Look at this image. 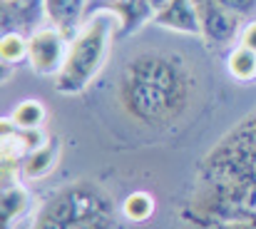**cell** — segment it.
<instances>
[{"label": "cell", "mask_w": 256, "mask_h": 229, "mask_svg": "<svg viewBox=\"0 0 256 229\" xmlns=\"http://www.w3.org/2000/svg\"><path fill=\"white\" fill-rule=\"evenodd\" d=\"M120 102L144 125L174 120L189 102V75L172 55L140 53L120 77Z\"/></svg>", "instance_id": "obj_1"}, {"label": "cell", "mask_w": 256, "mask_h": 229, "mask_svg": "<svg viewBox=\"0 0 256 229\" xmlns=\"http://www.w3.org/2000/svg\"><path fill=\"white\" fill-rule=\"evenodd\" d=\"M120 33V15L107 10V8H97L90 15H85L80 30L75 33L70 50H68V60L62 73L55 77V90L62 95H78L82 92L87 85L92 82V77L100 73L110 43L117 40Z\"/></svg>", "instance_id": "obj_2"}, {"label": "cell", "mask_w": 256, "mask_h": 229, "mask_svg": "<svg viewBox=\"0 0 256 229\" xmlns=\"http://www.w3.org/2000/svg\"><path fill=\"white\" fill-rule=\"evenodd\" d=\"M214 194H229L256 184V117L229 135L219 150L209 154Z\"/></svg>", "instance_id": "obj_3"}, {"label": "cell", "mask_w": 256, "mask_h": 229, "mask_svg": "<svg viewBox=\"0 0 256 229\" xmlns=\"http://www.w3.org/2000/svg\"><path fill=\"white\" fill-rule=\"evenodd\" d=\"M100 214H112V207L107 197L87 184L70 187L60 192L35 219L32 229H68L70 224L87 219V217H100Z\"/></svg>", "instance_id": "obj_4"}, {"label": "cell", "mask_w": 256, "mask_h": 229, "mask_svg": "<svg viewBox=\"0 0 256 229\" xmlns=\"http://www.w3.org/2000/svg\"><path fill=\"white\" fill-rule=\"evenodd\" d=\"M68 40L65 30L60 28H42L30 35V53L28 60L38 75H60L68 60Z\"/></svg>", "instance_id": "obj_5"}, {"label": "cell", "mask_w": 256, "mask_h": 229, "mask_svg": "<svg viewBox=\"0 0 256 229\" xmlns=\"http://www.w3.org/2000/svg\"><path fill=\"white\" fill-rule=\"evenodd\" d=\"M194 8L202 23V35L209 43L226 45L236 40V35H242V18H236L216 0H194Z\"/></svg>", "instance_id": "obj_6"}, {"label": "cell", "mask_w": 256, "mask_h": 229, "mask_svg": "<svg viewBox=\"0 0 256 229\" xmlns=\"http://www.w3.org/2000/svg\"><path fill=\"white\" fill-rule=\"evenodd\" d=\"M100 3H104L107 10H112V13L120 15L117 40L130 38L132 33H137L144 23L154 20V15H157L150 0H100Z\"/></svg>", "instance_id": "obj_7"}, {"label": "cell", "mask_w": 256, "mask_h": 229, "mask_svg": "<svg viewBox=\"0 0 256 229\" xmlns=\"http://www.w3.org/2000/svg\"><path fill=\"white\" fill-rule=\"evenodd\" d=\"M154 23L162 28L186 33V35H202V23H199L194 0H172L162 13L154 15Z\"/></svg>", "instance_id": "obj_8"}, {"label": "cell", "mask_w": 256, "mask_h": 229, "mask_svg": "<svg viewBox=\"0 0 256 229\" xmlns=\"http://www.w3.org/2000/svg\"><path fill=\"white\" fill-rule=\"evenodd\" d=\"M58 159H60V142H58V137H50L48 145H42L40 150H32V152H28L22 157L20 177L28 179V182L42 179V177H48L55 169Z\"/></svg>", "instance_id": "obj_9"}, {"label": "cell", "mask_w": 256, "mask_h": 229, "mask_svg": "<svg viewBox=\"0 0 256 229\" xmlns=\"http://www.w3.org/2000/svg\"><path fill=\"white\" fill-rule=\"evenodd\" d=\"M87 5L90 0H45V15L55 23V28L68 30L85 18Z\"/></svg>", "instance_id": "obj_10"}, {"label": "cell", "mask_w": 256, "mask_h": 229, "mask_svg": "<svg viewBox=\"0 0 256 229\" xmlns=\"http://www.w3.org/2000/svg\"><path fill=\"white\" fill-rule=\"evenodd\" d=\"M30 204V194L25 187L20 184H10V187H2V194H0V214H2V227H8L10 222H15Z\"/></svg>", "instance_id": "obj_11"}, {"label": "cell", "mask_w": 256, "mask_h": 229, "mask_svg": "<svg viewBox=\"0 0 256 229\" xmlns=\"http://www.w3.org/2000/svg\"><path fill=\"white\" fill-rule=\"evenodd\" d=\"M45 115H48V110L40 100H22L12 107L10 122L18 130H40L45 122Z\"/></svg>", "instance_id": "obj_12"}, {"label": "cell", "mask_w": 256, "mask_h": 229, "mask_svg": "<svg viewBox=\"0 0 256 229\" xmlns=\"http://www.w3.org/2000/svg\"><path fill=\"white\" fill-rule=\"evenodd\" d=\"M226 70H229V75L234 77V80H239V82H254L256 80V53L249 50V48H244V45L234 48L229 53V58H226Z\"/></svg>", "instance_id": "obj_13"}, {"label": "cell", "mask_w": 256, "mask_h": 229, "mask_svg": "<svg viewBox=\"0 0 256 229\" xmlns=\"http://www.w3.org/2000/svg\"><path fill=\"white\" fill-rule=\"evenodd\" d=\"M30 53V38L20 35L18 30H5L0 40V58L8 65H18L20 60H28Z\"/></svg>", "instance_id": "obj_14"}, {"label": "cell", "mask_w": 256, "mask_h": 229, "mask_svg": "<svg viewBox=\"0 0 256 229\" xmlns=\"http://www.w3.org/2000/svg\"><path fill=\"white\" fill-rule=\"evenodd\" d=\"M152 212H154V199L147 192H132L122 202V214L130 222H144L152 217Z\"/></svg>", "instance_id": "obj_15"}, {"label": "cell", "mask_w": 256, "mask_h": 229, "mask_svg": "<svg viewBox=\"0 0 256 229\" xmlns=\"http://www.w3.org/2000/svg\"><path fill=\"white\" fill-rule=\"evenodd\" d=\"M2 8H12V18L20 25H32L45 13V0H5Z\"/></svg>", "instance_id": "obj_16"}, {"label": "cell", "mask_w": 256, "mask_h": 229, "mask_svg": "<svg viewBox=\"0 0 256 229\" xmlns=\"http://www.w3.org/2000/svg\"><path fill=\"white\" fill-rule=\"evenodd\" d=\"M219 5H224L226 10H232L236 18H252L256 13V0H216Z\"/></svg>", "instance_id": "obj_17"}, {"label": "cell", "mask_w": 256, "mask_h": 229, "mask_svg": "<svg viewBox=\"0 0 256 229\" xmlns=\"http://www.w3.org/2000/svg\"><path fill=\"white\" fill-rule=\"evenodd\" d=\"M110 227H112L110 214H100V217H87V219H80V222L70 224L68 229H110Z\"/></svg>", "instance_id": "obj_18"}, {"label": "cell", "mask_w": 256, "mask_h": 229, "mask_svg": "<svg viewBox=\"0 0 256 229\" xmlns=\"http://www.w3.org/2000/svg\"><path fill=\"white\" fill-rule=\"evenodd\" d=\"M239 45H244V48H249V50H254V53H256V20L246 23V25L242 28Z\"/></svg>", "instance_id": "obj_19"}, {"label": "cell", "mask_w": 256, "mask_h": 229, "mask_svg": "<svg viewBox=\"0 0 256 229\" xmlns=\"http://www.w3.org/2000/svg\"><path fill=\"white\" fill-rule=\"evenodd\" d=\"M150 3H152V8H154V13H162V10H164V8L170 5L172 0H150Z\"/></svg>", "instance_id": "obj_20"}]
</instances>
